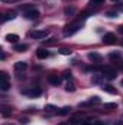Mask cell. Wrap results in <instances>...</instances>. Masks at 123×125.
<instances>
[{"mask_svg": "<svg viewBox=\"0 0 123 125\" xmlns=\"http://www.w3.org/2000/svg\"><path fill=\"white\" fill-rule=\"evenodd\" d=\"M81 25H83V23H81V21H75V22H72V23L67 25V26L64 28V35H65V36H70V35L75 33V32L81 28Z\"/></svg>", "mask_w": 123, "mask_h": 125, "instance_id": "obj_1", "label": "cell"}, {"mask_svg": "<svg viewBox=\"0 0 123 125\" xmlns=\"http://www.w3.org/2000/svg\"><path fill=\"white\" fill-rule=\"evenodd\" d=\"M0 89L3 92L10 89V83H9V74L6 71H0Z\"/></svg>", "mask_w": 123, "mask_h": 125, "instance_id": "obj_2", "label": "cell"}, {"mask_svg": "<svg viewBox=\"0 0 123 125\" xmlns=\"http://www.w3.org/2000/svg\"><path fill=\"white\" fill-rule=\"evenodd\" d=\"M101 71L104 73V77L106 79H109V80H113L117 74H116V70L114 68H112V67H103L101 68Z\"/></svg>", "mask_w": 123, "mask_h": 125, "instance_id": "obj_3", "label": "cell"}, {"mask_svg": "<svg viewBox=\"0 0 123 125\" xmlns=\"http://www.w3.org/2000/svg\"><path fill=\"white\" fill-rule=\"evenodd\" d=\"M103 42H104L106 45H112V44H114V42H116V35L112 33V32L106 33V35L103 36Z\"/></svg>", "mask_w": 123, "mask_h": 125, "instance_id": "obj_4", "label": "cell"}, {"mask_svg": "<svg viewBox=\"0 0 123 125\" xmlns=\"http://www.w3.org/2000/svg\"><path fill=\"white\" fill-rule=\"evenodd\" d=\"M38 16H39V10L35 9V7H32V9H29V10L25 12V18H26V19H36Z\"/></svg>", "mask_w": 123, "mask_h": 125, "instance_id": "obj_5", "label": "cell"}, {"mask_svg": "<svg viewBox=\"0 0 123 125\" xmlns=\"http://www.w3.org/2000/svg\"><path fill=\"white\" fill-rule=\"evenodd\" d=\"M49 35V31L48 29H42V31H35L32 33V36L35 38V39H44V38H46Z\"/></svg>", "mask_w": 123, "mask_h": 125, "instance_id": "obj_6", "label": "cell"}, {"mask_svg": "<svg viewBox=\"0 0 123 125\" xmlns=\"http://www.w3.org/2000/svg\"><path fill=\"white\" fill-rule=\"evenodd\" d=\"M48 82H49L51 84H54V86H58V84L61 83V77H60L58 74H49V76H48Z\"/></svg>", "mask_w": 123, "mask_h": 125, "instance_id": "obj_7", "label": "cell"}, {"mask_svg": "<svg viewBox=\"0 0 123 125\" xmlns=\"http://www.w3.org/2000/svg\"><path fill=\"white\" fill-rule=\"evenodd\" d=\"M28 68V64L25 61H18V62H15V70L16 71H25Z\"/></svg>", "mask_w": 123, "mask_h": 125, "instance_id": "obj_8", "label": "cell"}, {"mask_svg": "<svg viewBox=\"0 0 123 125\" xmlns=\"http://www.w3.org/2000/svg\"><path fill=\"white\" fill-rule=\"evenodd\" d=\"M88 60L93 61V62H100L103 60V57H101L100 54H97V52H90V54H88Z\"/></svg>", "mask_w": 123, "mask_h": 125, "instance_id": "obj_9", "label": "cell"}, {"mask_svg": "<svg viewBox=\"0 0 123 125\" xmlns=\"http://www.w3.org/2000/svg\"><path fill=\"white\" fill-rule=\"evenodd\" d=\"M36 57L41 58V60H44V58L49 57V52L46 50H44V48H39V50H36Z\"/></svg>", "mask_w": 123, "mask_h": 125, "instance_id": "obj_10", "label": "cell"}, {"mask_svg": "<svg viewBox=\"0 0 123 125\" xmlns=\"http://www.w3.org/2000/svg\"><path fill=\"white\" fill-rule=\"evenodd\" d=\"M15 18H16V12H6V13L3 15V18H1V22H6V21L15 19Z\"/></svg>", "mask_w": 123, "mask_h": 125, "instance_id": "obj_11", "label": "cell"}, {"mask_svg": "<svg viewBox=\"0 0 123 125\" xmlns=\"http://www.w3.org/2000/svg\"><path fill=\"white\" fill-rule=\"evenodd\" d=\"M22 93H25V94H29V96H39L41 94V89H31V90H23Z\"/></svg>", "mask_w": 123, "mask_h": 125, "instance_id": "obj_12", "label": "cell"}, {"mask_svg": "<svg viewBox=\"0 0 123 125\" xmlns=\"http://www.w3.org/2000/svg\"><path fill=\"white\" fill-rule=\"evenodd\" d=\"M28 48H29L28 44H18V45H15V51H18V52H25Z\"/></svg>", "mask_w": 123, "mask_h": 125, "instance_id": "obj_13", "label": "cell"}, {"mask_svg": "<svg viewBox=\"0 0 123 125\" xmlns=\"http://www.w3.org/2000/svg\"><path fill=\"white\" fill-rule=\"evenodd\" d=\"M18 39H19V36L16 33H7L6 35V41L7 42H18Z\"/></svg>", "mask_w": 123, "mask_h": 125, "instance_id": "obj_14", "label": "cell"}, {"mask_svg": "<svg viewBox=\"0 0 123 125\" xmlns=\"http://www.w3.org/2000/svg\"><path fill=\"white\" fill-rule=\"evenodd\" d=\"M101 87H103V90L107 92V93H116V87H113L112 84H104V86H101Z\"/></svg>", "mask_w": 123, "mask_h": 125, "instance_id": "obj_15", "label": "cell"}, {"mask_svg": "<svg viewBox=\"0 0 123 125\" xmlns=\"http://www.w3.org/2000/svg\"><path fill=\"white\" fill-rule=\"evenodd\" d=\"M64 13H65V16H72L75 13V7H65Z\"/></svg>", "mask_w": 123, "mask_h": 125, "instance_id": "obj_16", "label": "cell"}, {"mask_svg": "<svg viewBox=\"0 0 123 125\" xmlns=\"http://www.w3.org/2000/svg\"><path fill=\"white\" fill-rule=\"evenodd\" d=\"M70 111H71L70 106H64V108H61L58 111V115H67V114H70Z\"/></svg>", "mask_w": 123, "mask_h": 125, "instance_id": "obj_17", "label": "cell"}, {"mask_svg": "<svg viewBox=\"0 0 123 125\" xmlns=\"http://www.w3.org/2000/svg\"><path fill=\"white\" fill-rule=\"evenodd\" d=\"M10 108L9 106H1V115L3 116H7V115H10Z\"/></svg>", "mask_w": 123, "mask_h": 125, "instance_id": "obj_18", "label": "cell"}, {"mask_svg": "<svg viewBox=\"0 0 123 125\" xmlns=\"http://www.w3.org/2000/svg\"><path fill=\"white\" fill-rule=\"evenodd\" d=\"M109 58H110V60L120 58V52H117V51H116V52H110V54H109Z\"/></svg>", "mask_w": 123, "mask_h": 125, "instance_id": "obj_19", "label": "cell"}, {"mask_svg": "<svg viewBox=\"0 0 123 125\" xmlns=\"http://www.w3.org/2000/svg\"><path fill=\"white\" fill-rule=\"evenodd\" d=\"M91 82L93 83H100V82H101V74H94L93 79H91Z\"/></svg>", "mask_w": 123, "mask_h": 125, "instance_id": "obj_20", "label": "cell"}, {"mask_svg": "<svg viewBox=\"0 0 123 125\" xmlns=\"http://www.w3.org/2000/svg\"><path fill=\"white\" fill-rule=\"evenodd\" d=\"M65 90H67V92H74V90H75V86H74L72 83H67Z\"/></svg>", "mask_w": 123, "mask_h": 125, "instance_id": "obj_21", "label": "cell"}, {"mask_svg": "<svg viewBox=\"0 0 123 125\" xmlns=\"http://www.w3.org/2000/svg\"><path fill=\"white\" fill-rule=\"evenodd\" d=\"M60 52H61L62 55H71V52H72V51H71L70 48H62Z\"/></svg>", "mask_w": 123, "mask_h": 125, "instance_id": "obj_22", "label": "cell"}, {"mask_svg": "<svg viewBox=\"0 0 123 125\" xmlns=\"http://www.w3.org/2000/svg\"><path fill=\"white\" fill-rule=\"evenodd\" d=\"M114 108H117L116 103H104V109H114Z\"/></svg>", "mask_w": 123, "mask_h": 125, "instance_id": "obj_23", "label": "cell"}, {"mask_svg": "<svg viewBox=\"0 0 123 125\" xmlns=\"http://www.w3.org/2000/svg\"><path fill=\"white\" fill-rule=\"evenodd\" d=\"M55 109H57V108H55L54 105H46V106H45V111H48V112H54Z\"/></svg>", "mask_w": 123, "mask_h": 125, "instance_id": "obj_24", "label": "cell"}, {"mask_svg": "<svg viewBox=\"0 0 123 125\" xmlns=\"http://www.w3.org/2000/svg\"><path fill=\"white\" fill-rule=\"evenodd\" d=\"M62 77H64V79H67V80H68V79H71V71H64V76H62Z\"/></svg>", "mask_w": 123, "mask_h": 125, "instance_id": "obj_25", "label": "cell"}, {"mask_svg": "<svg viewBox=\"0 0 123 125\" xmlns=\"http://www.w3.org/2000/svg\"><path fill=\"white\" fill-rule=\"evenodd\" d=\"M104 0H90V4H101Z\"/></svg>", "mask_w": 123, "mask_h": 125, "instance_id": "obj_26", "label": "cell"}, {"mask_svg": "<svg viewBox=\"0 0 123 125\" xmlns=\"http://www.w3.org/2000/svg\"><path fill=\"white\" fill-rule=\"evenodd\" d=\"M107 16L109 18H114V16H117V12H107Z\"/></svg>", "mask_w": 123, "mask_h": 125, "instance_id": "obj_27", "label": "cell"}, {"mask_svg": "<svg viewBox=\"0 0 123 125\" xmlns=\"http://www.w3.org/2000/svg\"><path fill=\"white\" fill-rule=\"evenodd\" d=\"M19 121H20V124H28V122H29V119H28V118H20Z\"/></svg>", "mask_w": 123, "mask_h": 125, "instance_id": "obj_28", "label": "cell"}, {"mask_svg": "<svg viewBox=\"0 0 123 125\" xmlns=\"http://www.w3.org/2000/svg\"><path fill=\"white\" fill-rule=\"evenodd\" d=\"M114 125H123V121H116V122H114Z\"/></svg>", "mask_w": 123, "mask_h": 125, "instance_id": "obj_29", "label": "cell"}, {"mask_svg": "<svg viewBox=\"0 0 123 125\" xmlns=\"http://www.w3.org/2000/svg\"><path fill=\"white\" fill-rule=\"evenodd\" d=\"M1 1H7V3H10V1H18V0H1Z\"/></svg>", "mask_w": 123, "mask_h": 125, "instance_id": "obj_30", "label": "cell"}, {"mask_svg": "<svg viewBox=\"0 0 123 125\" xmlns=\"http://www.w3.org/2000/svg\"><path fill=\"white\" fill-rule=\"evenodd\" d=\"M81 125H91V124H90V122H83Z\"/></svg>", "mask_w": 123, "mask_h": 125, "instance_id": "obj_31", "label": "cell"}, {"mask_svg": "<svg viewBox=\"0 0 123 125\" xmlns=\"http://www.w3.org/2000/svg\"><path fill=\"white\" fill-rule=\"evenodd\" d=\"M58 125H70V124H67V122H62V124H58Z\"/></svg>", "mask_w": 123, "mask_h": 125, "instance_id": "obj_32", "label": "cell"}, {"mask_svg": "<svg viewBox=\"0 0 123 125\" xmlns=\"http://www.w3.org/2000/svg\"><path fill=\"white\" fill-rule=\"evenodd\" d=\"M120 32H123V25H122V26H120Z\"/></svg>", "mask_w": 123, "mask_h": 125, "instance_id": "obj_33", "label": "cell"}, {"mask_svg": "<svg viewBox=\"0 0 123 125\" xmlns=\"http://www.w3.org/2000/svg\"><path fill=\"white\" fill-rule=\"evenodd\" d=\"M122 86H123V80H122Z\"/></svg>", "mask_w": 123, "mask_h": 125, "instance_id": "obj_34", "label": "cell"}, {"mask_svg": "<svg viewBox=\"0 0 123 125\" xmlns=\"http://www.w3.org/2000/svg\"><path fill=\"white\" fill-rule=\"evenodd\" d=\"M6 125H12V124H6Z\"/></svg>", "mask_w": 123, "mask_h": 125, "instance_id": "obj_35", "label": "cell"}, {"mask_svg": "<svg viewBox=\"0 0 123 125\" xmlns=\"http://www.w3.org/2000/svg\"><path fill=\"white\" fill-rule=\"evenodd\" d=\"M112 1H116V0H112Z\"/></svg>", "mask_w": 123, "mask_h": 125, "instance_id": "obj_36", "label": "cell"}, {"mask_svg": "<svg viewBox=\"0 0 123 125\" xmlns=\"http://www.w3.org/2000/svg\"><path fill=\"white\" fill-rule=\"evenodd\" d=\"M122 45H123V41H122Z\"/></svg>", "mask_w": 123, "mask_h": 125, "instance_id": "obj_37", "label": "cell"}]
</instances>
